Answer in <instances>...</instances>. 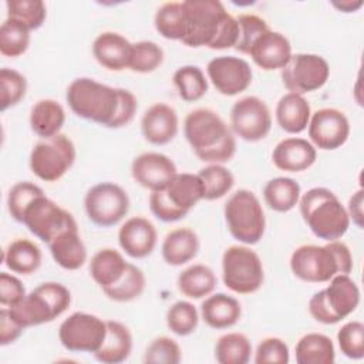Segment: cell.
Wrapping results in <instances>:
<instances>
[{"label": "cell", "mask_w": 364, "mask_h": 364, "mask_svg": "<svg viewBox=\"0 0 364 364\" xmlns=\"http://www.w3.org/2000/svg\"><path fill=\"white\" fill-rule=\"evenodd\" d=\"M183 134L193 154L208 164L229 162L236 154V138L222 117L210 108H196L183 121Z\"/></svg>", "instance_id": "cell-1"}, {"label": "cell", "mask_w": 364, "mask_h": 364, "mask_svg": "<svg viewBox=\"0 0 364 364\" xmlns=\"http://www.w3.org/2000/svg\"><path fill=\"white\" fill-rule=\"evenodd\" d=\"M291 273L307 283H327L336 274H350L353 256L341 240H331L324 246L301 245L290 256Z\"/></svg>", "instance_id": "cell-2"}, {"label": "cell", "mask_w": 364, "mask_h": 364, "mask_svg": "<svg viewBox=\"0 0 364 364\" xmlns=\"http://www.w3.org/2000/svg\"><path fill=\"white\" fill-rule=\"evenodd\" d=\"M300 215L318 239L331 242L341 239L350 228V216L337 195L323 186L309 189L299 200Z\"/></svg>", "instance_id": "cell-3"}, {"label": "cell", "mask_w": 364, "mask_h": 364, "mask_svg": "<svg viewBox=\"0 0 364 364\" xmlns=\"http://www.w3.org/2000/svg\"><path fill=\"white\" fill-rule=\"evenodd\" d=\"M65 100L77 117L111 128L119 108L121 94L119 88L80 77L70 82Z\"/></svg>", "instance_id": "cell-4"}, {"label": "cell", "mask_w": 364, "mask_h": 364, "mask_svg": "<svg viewBox=\"0 0 364 364\" xmlns=\"http://www.w3.org/2000/svg\"><path fill=\"white\" fill-rule=\"evenodd\" d=\"M70 304L71 293L64 284L46 282L7 309L11 317L23 328H27L55 320L68 310Z\"/></svg>", "instance_id": "cell-5"}, {"label": "cell", "mask_w": 364, "mask_h": 364, "mask_svg": "<svg viewBox=\"0 0 364 364\" xmlns=\"http://www.w3.org/2000/svg\"><path fill=\"white\" fill-rule=\"evenodd\" d=\"M203 200V185L198 173H176L162 191L151 192L149 209L162 222L183 219L198 202Z\"/></svg>", "instance_id": "cell-6"}, {"label": "cell", "mask_w": 364, "mask_h": 364, "mask_svg": "<svg viewBox=\"0 0 364 364\" xmlns=\"http://www.w3.org/2000/svg\"><path fill=\"white\" fill-rule=\"evenodd\" d=\"M360 304V289L350 274H336L328 286L309 300L310 316L321 324H336L348 317Z\"/></svg>", "instance_id": "cell-7"}, {"label": "cell", "mask_w": 364, "mask_h": 364, "mask_svg": "<svg viewBox=\"0 0 364 364\" xmlns=\"http://www.w3.org/2000/svg\"><path fill=\"white\" fill-rule=\"evenodd\" d=\"M225 220L230 235L243 245H256L264 235L266 218L259 198L249 189H239L225 203Z\"/></svg>", "instance_id": "cell-8"}, {"label": "cell", "mask_w": 364, "mask_h": 364, "mask_svg": "<svg viewBox=\"0 0 364 364\" xmlns=\"http://www.w3.org/2000/svg\"><path fill=\"white\" fill-rule=\"evenodd\" d=\"M223 284L237 294H252L264 282V269L259 255L247 246H229L222 256Z\"/></svg>", "instance_id": "cell-9"}, {"label": "cell", "mask_w": 364, "mask_h": 364, "mask_svg": "<svg viewBox=\"0 0 364 364\" xmlns=\"http://www.w3.org/2000/svg\"><path fill=\"white\" fill-rule=\"evenodd\" d=\"M182 6L186 20V33L182 43L193 48H210L229 14L225 6L218 0H185Z\"/></svg>", "instance_id": "cell-10"}, {"label": "cell", "mask_w": 364, "mask_h": 364, "mask_svg": "<svg viewBox=\"0 0 364 364\" xmlns=\"http://www.w3.org/2000/svg\"><path fill=\"white\" fill-rule=\"evenodd\" d=\"M77 152L74 142L64 134L38 141L30 152V169L44 182L61 179L74 165Z\"/></svg>", "instance_id": "cell-11"}, {"label": "cell", "mask_w": 364, "mask_h": 364, "mask_svg": "<svg viewBox=\"0 0 364 364\" xmlns=\"http://www.w3.org/2000/svg\"><path fill=\"white\" fill-rule=\"evenodd\" d=\"M84 209L92 223L101 228H109L127 216L129 210V196L119 185L101 182L87 191Z\"/></svg>", "instance_id": "cell-12"}, {"label": "cell", "mask_w": 364, "mask_h": 364, "mask_svg": "<svg viewBox=\"0 0 364 364\" xmlns=\"http://www.w3.org/2000/svg\"><path fill=\"white\" fill-rule=\"evenodd\" d=\"M105 334L107 320L84 311L70 314L58 328L61 346L73 353L94 354L102 346Z\"/></svg>", "instance_id": "cell-13"}, {"label": "cell", "mask_w": 364, "mask_h": 364, "mask_svg": "<svg viewBox=\"0 0 364 364\" xmlns=\"http://www.w3.org/2000/svg\"><path fill=\"white\" fill-rule=\"evenodd\" d=\"M330 77V67L324 57L310 53L291 54L282 68V81L289 92L304 95L320 90Z\"/></svg>", "instance_id": "cell-14"}, {"label": "cell", "mask_w": 364, "mask_h": 364, "mask_svg": "<svg viewBox=\"0 0 364 364\" xmlns=\"http://www.w3.org/2000/svg\"><path fill=\"white\" fill-rule=\"evenodd\" d=\"M230 128L247 142H257L272 129V114L267 104L256 95L237 100L230 109Z\"/></svg>", "instance_id": "cell-15"}, {"label": "cell", "mask_w": 364, "mask_h": 364, "mask_svg": "<svg viewBox=\"0 0 364 364\" xmlns=\"http://www.w3.org/2000/svg\"><path fill=\"white\" fill-rule=\"evenodd\" d=\"M74 216L44 193L37 196L24 210L21 223L40 240L48 243Z\"/></svg>", "instance_id": "cell-16"}, {"label": "cell", "mask_w": 364, "mask_h": 364, "mask_svg": "<svg viewBox=\"0 0 364 364\" xmlns=\"http://www.w3.org/2000/svg\"><path fill=\"white\" fill-rule=\"evenodd\" d=\"M206 73L216 91L228 97L246 91L253 80L250 64L245 58L235 55L212 58L206 65Z\"/></svg>", "instance_id": "cell-17"}, {"label": "cell", "mask_w": 364, "mask_h": 364, "mask_svg": "<svg viewBox=\"0 0 364 364\" xmlns=\"http://www.w3.org/2000/svg\"><path fill=\"white\" fill-rule=\"evenodd\" d=\"M307 132L314 148L334 151L343 146L350 136V122L337 108H320L311 114Z\"/></svg>", "instance_id": "cell-18"}, {"label": "cell", "mask_w": 364, "mask_h": 364, "mask_svg": "<svg viewBox=\"0 0 364 364\" xmlns=\"http://www.w3.org/2000/svg\"><path fill=\"white\" fill-rule=\"evenodd\" d=\"M176 173L173 161L161 152H144L131 164L134 181L151 192L165 189Z\"/></svg>", "instance_id": "cell-19"}, {"label": "cell", "mask_w": 364, "mask_h": 364, "mask_svg": "<svg viewBox=\"0 0 364 364\" xmlns=\"http://www.w3.org/2000/svg\"><path fill=\"white\" fill-rule=\"evenodd\" d=\"M247 55L264 71L282 70L291 57V44L284 34L269 28L252 43Z\"/></svg>", "instance_id": "cell-20"}, {"label": "cell", "mask_w": 364, "mask_h": 364, "mask_svg": "<svg viewBox=\"0 0 364 364\" xmlns=\"http://www.w3.org/2000/svg\"><path fill=\"white\" fill-rule=\"evenodd\" d=\"M158 242L156 228L144 216L127 219L118 230V243L121 249L132 259L149 256Z\"/></svg>", "instance_id": "cell-21"}, {"label": "cell", "mask_w": 364, "mask_h": 364, "mask_svg": "<svg viewBox=\"0 0 364 364\" xmlns=\"http://www.w3.org/2000/svg\"><path fill=\"white\" fill-rule=\"evenodd\" d=\"M47 245L54 262L65 270H78L87 262V247L75 219L63 228Z\"/></svg>", "instance_id": "cell-22"}, {"label": "cell", "mask_w": 364, "mask_h": 364, "mask_svg": "<svg viewBox=\"0 0 364 364\" xmlns=\"http://www.w3.org/2000/svg\"><path fill=\"white\" fill-rule=\"evenodd\" d=\"M179 119L176 111L165 104L151 105L141 118V132L152 145H166L178 135Z\"/></svg>", "instance_id": "cell-23"}, {"label": "cell", "mask_w": 364, "mask_h": 364, "mask_svg": "<svg viewBox=\"0 0 364 364\" xmlns=\"http://www.w3.org/2000/svg\"><path fill=\"white\" fill-rule=\"evenodd\" d=\"M317 151L304 138L290 136L282 139L272 152L274 166L284 172H303L314 165Z\"/></svg>", "instance_id": "cell-24"}, {"label": "cell", "mask_w": 364, "mask_h": 364, "mask_svg": "<svg viewBox=\"0 0 364 364\" xmlns=\"http://www.w3.org/2000/svg\"><path fill=\"white\" fill-rule=\"evenodd\" d=\"M132 43L115 31L98 34L92 43V54L100 65L111 71L128 68Z\"/></svg>", "instance_id": "cell-25"}, {"label": "cell", "mask_w": 364, "mask_h": 364, "mask_svg": "<svg viewBox=\"0 0 364 364\" xmlns=\"http://www.w3.org/2000/svg\"><path fill=\"white\" fill-rule=\"evenodd\" d=\"M202 320L215 330L233 327L242 316V306L226 293L209 294L200 304Z\"/></svg>", "instance_id": "cell-26"}, {"label": "cell", "mask_w": 364, "mask_h": 364, "mask_svg": "<svg viewBox=\"0 0 364 364\" xmlns=\"http://www.w3.org/2000/svg\"><path fill=\"white\" fill-rule=\"evenodd\" d=\"M132 351V334L129 328L117 321L107 320V334L102 346L94 353L97 361L102 364L124 363Z\"/></svg>", "instance_id": "cell-27"}, {"label": "cell", "mask_w": 364, "mask_h": 364, "mask_svg": "<svg viewBox=\"0 0 364 364\" xmlns=\"http://www.w3.org/2000/svg\"><path fill=\"white\" fill-rule=\"evenodd\" d=\"M276 121L279 127L287 134H300L307 129L311 108L309 101L299 94H284L276 105Z\"/></svg>", "instance_id": "cell-28"}, {"label": "cell", "mask_w": 364, "mask_h": 364, "mask_svg": "<svg viewBox=\"0 0 364 364\" xmlns=\"http://www.w3.org/2000/svg\"><path fill=\"white\" fill-rule=\"evenodd\" d=\"M199 237L189 228H176L166 233L161 252L166 264L182 266L191 262L199 252Z\"/></svg>", "instance_id": "cell-29"}, {"label": "cell", "mask_w": 364, "mask_h": 364, "mask_svg": "<svg viewBox=\"0 0 364 364\" xmlns=\"http://www.w3.org/2000/svg\"><path fill=\"white\" fill-rule=\"evenodd\" d=\"M65 122V111L63 105L51 98L38 100L30 109V128L41 139H47L61 134Z\"/></svg>", "instance_id": "cell-30"}, {"label": "cell", "mask_w": 364, "mask_h": 364, "mask_svg": "<svg viewBox=\"0 0 364 364\" xmlns=\"http://www.w3.org/2000/svg\"><path fill=\"white\" fill-rule=\"evenodd\" d=\"M41 250L30 239L20 237L9 243L3 252V263L9 270L17 274L28 276L41 266Z\"/></svg>", "instance_id": "cell-31"}, {"label": "cell", "mask_w": 364, "mask_h": 364, "mask_svg": "<svg viewBox=\"0 0 364 364\" xmlns=\"http://www.w3.org/2000/svg\"><path fill=\"white\" fill-rule=\"evenodd\" d=\"M128 263L129 262H127L118 250L104 247L91 257L90 274L92 280L104 290L115 284L122 277Z\"/></svg>", "instance_id": "cell-32"}, {"label": "cell", "mask_w": 364, "mask_h": 364, "mask_svg": "<svg viewBox=\"0 0 364 364\" xmlns=\"http://www.w3.org/2000/svg\"><path fill=\"white\" fill-rule=\"evenodd\" d=\"M176 284L179 291L188 299H203L213 293L218 279L209 266L196 263L179 273Z\"/></svg>", "instance_id": "cell-33"}, {"label": "cell", "mask_w": 364, "mask_h": 364, "mask_svg": "<svg viewBox=\"0 0 364 364\" xmlns=\"http://www.w3.org/2000/svg\"><path fill=\"white\" fill-rule=\"evenodd\" d=\"M301 196V189L297 181L287 176H277L270 181L263 188V198L266 205L280 213L291 210L299 205Z\"/></svg>", "instance_id": "cell-34"}, {"label": "cell", "mask_w": 364, "mask_h": 364, "mask_svg": "<svg viewBox=\"0 0 364 364\" xmlns=\"http://www.w3.org/2000/svg\"><path fill=\"white\" fill-rule=\"evenodd\" d=\"M297 364H333L336 350L331 338L321 333H307L294 348Z\"/></svg>", "instance_id": "cell-35"}, {"label": "cell", "mask_w": 364, "mask_h": 364, "mask_svg": "<svg viewBox=\"0 0 364 364\" xmlns=\"http://www.w3.org/2000/svg\"><path fill=\"white\" fill-rule=\"evenodd\" d=\"M154 26L164 38L182 41L186 33V20L182 1H168L162 4L155 13Z\"/></svg>", "instance_id": "cell-36"}, {"label": "cell", "mask_w": 364, "mask_h": 364, "mask_svg": "<svg viewBox=\"0 0 364 364\" xmlns=\"http://www.w3.org/2000/svg\"><path fill=\"white\" fill-rule=\"evenodd\" d=\"M252 355V343L242 333H226L215 344V358L219 364H246Z\"/></svg>", "instance_id": "cell-37"}, {"label": "cell", "mask_w": 364, "mask_h": 364, "mask_svg": "<svg viewBox=\"0 0 364 364\" xmlns=\"http://www.w3.org/2000/svg\"><path fill=\"white\" fill-rule=\"evenodd\" d=\"M146 287V279L144 272L132 263H128L122 277L108 289H104V294L114 301L128 303L138 299Z\"/></svg>", "instance_id": "cell-38"}, {"label": "cell", "mask_w": 364, "mask_h": 364, "mask_svg": "<svg viewBox=\"0 0 364 364\" xmlns=\"http://www.w3.org/2000/svg\"><path fill=\"white\" fill-rule=\"evenodd\" d=\"M173 84L186 102L199 101L208 92V80L198 65H182L173 73Z\"/></svg>", "instance_id": "cell-39"}, {"label": "cell", "mask_w": 364, "mask_h": 364, "mask_svg": "<svg viewBox=\"0 0 364 364\" xmlns=\"http://www.w3.org/2000/svg\"><path fill=\"white\" fill-rule=\"evenodd\" d=\"M203 185V199L216 200L229 193L235 185L233 173L222 164H209L198 172Z\"/></svg>", "instance_id": "cell-40"}, {"label": "cell", "mask_w": 364, "mask_h": 364, "mask_svg": "<svg viewBox=\"0 0 364 364\" xmlns=\"http://www.w3.org/2000/svg\"><path fill=\"white\" fill-rule=\"evenodd\" d=\"M30 31L23 23L6 17L0 27V53L10 58L23 55L30 46Z\"/></svg>", "instance_id": "cell-41"}, {"label": "cell", "mask_w": 364, "mask_h": 364, "mask_svg": "<svg viewBox=\"0 0 364 364\" xmlns=\"http://www.w3.org/2000/svg\"><path fill=\"white\" fill-rule=\"evenodd\" d=\"M7 17L14 18L31 31L43 26L47 17V7L41 0H7Z\"/></svg>", "instance_id": "cell-42"}, {"label": "cell", "mask_w": 364, "mask_h": 364, "mask_svg": "<svg viewBox=\"0 0 364 364\" xmlns=\"http://www.w3.org/2000/svg\"><path fill=\"white\" fill-rule=\"evenodd\" d=\"M199 324V313L196 307L186 300L173 303L166 311L168 328L181 337L192 334Z\"/></svg>", "instance_id": "cell-43"}, {"label": "cell", "mask_w": 364, "mask_h": 364, "mask_svg": "<svg viewBox=\"0 0 364 364\" xmlns=\"http://www.w3.org/2000/svg\"><path fill=\"white\" fill-rule=\"evenodd\" d=\"M164 61V50L154 41H138L132 44L128 68L134 73L148 74L161 67Z\"/></svg>", "instance_id": "cell-44"}, {"label": "cell", "mask_w": 364, "mask_h": 364, "mask_svg": "<svg viewBox=\"0 0 364 364\" xmlns=\"http://www.w3.org/2000/svg\"><path fill=\"white\" fill-rule=\"evenodd\" d=\"M27 92L26 77L13 68L0 70V109H6L17 105Z\"/></svg>", "instance_id": "cell-45"}, {"label": "cell", "mask_w": 364, "mask_h": 364, "mask_svg": "<svg viewBox=\"0 0 364 364\" xmlns=\"http://www.w3.org/2000/svg\"><path fill=\"white\" fill-rule=\"evenodd\" d=\"M43 189L28 181L17 182L13 185L7 195V209L10 216L21 223L24 210L28 208V205L40 195H43Z\"/></svg>", "instance_id": "cell-46"}, {"label": "cell", "mask_w": 364, "mask_h": 364, "mask_svg": "<svg viewBox=\"0 0 364 364\" xmlns=\"http://www.w3.org/2000/svg\"><path fill=\"white\" fill-rule=\"evenodd\" d=\"M337 341L347 358L361 360L364 357V324L357 320L347 321L337 331Z\"/></svg>", "instance_id": "cell-47"}, {"label": "cell", "mask_w": 364, "mask_h": 364, "mask_svg": "<svg viewBox=\"0 0 364 364\" xmlns=\"http://www.w3.org/2000/svg\"><path fill=\"white\" fill-rule=\"evenodd\" d=\"M182 360L179 344L166 336L154 338L145 350L144 361L149 364H178Z\"/></svg>", "instance_id": "cell-48"}, {"label": "cell", "mask_w": 364, "mask_h": 364, "mask_svg": "<svg viewBox=\"0 0 364 364\" xmlns=\"http://www.w3.org/2000/svg\"><path fill=\"white\" fill-rule=\"evenodd\" d=\"M239 26V38L235 48L242 53L247 54L252 43L266 30H269V24L264 18L256 14H240L236 17Z\"/></svg>", "instance_id": "cell-49"}, {"label": "cell", "mask_w": 364, "mask_h": 364, "mask_svg": "<svg viewBox=\"0 0 364 364\" xmlns=\"http://www.w3.org/2000/svg\"><path fill=\"white\" fill-rule=\"evenodd\" d=\"M290 361V353L287 344L279 337L263 338L256 348V364H287Z\"/></svg>", "instance_id": "cell-50"}, {"label": "cell", "mask_w": 364, "mask_h": 364, "mask_svg": "<svg viewBox=\"0 0 364 364\" xmlns=\"http://www.w3.org/2000/svg\"><path fill=\"white\" fill-rule=\"evenodd\" d=\"M26 294V289L18 277L7 272L0 273V303L3 307L14 306Z\"/></svg>", "instance_id": "cell-51"}, {"label": "cell", "mask_w": 364, "mask_h": 364, "mask_svg": "<svg viewBox=\"0 0 364 364\" xmlns=\"http://www.w3.org/2000/svg\"><path fill=\"white\" fill-rule=\"evenodd\" d=\"M119 94H121V102L111 128H121L128 125L134 119L135 112L138 109L136 98L129 90L119 88Z\"/></svg>", "instance_id": "cell-52"}, {"label": "cell", "mask_w": 364, "mask_h": 364, "mask_svg": "<svg viewBox=\"0 0 364 364\" xmlns=\"http://www.w3.org/2000/svg\"><path fill=\"white\" fill-rule=\"evenodd\" d=\"M23 331L24 328L11 317L9 309L3 307L0 310V344L4 347L14 343Z\"/></svg>", "instance_id": "cell-53"}, {"label": "cell", "mask_w": 364, "mask_h": 364, "mask_svg": "<svg viewBox=\"0 0 364 364\" xmlns=\"http://www.w3.org/2000/svg\"><path fill=\"white\" fill-rule=\"evenodd\" d=\"M363 202H364V195H363V189H358L357 192H354L348 200V206L347 213L350 216V220H353V223L357 228H363Z\"/></svg>", "instance_id": "cell-54"}, {"label": "cell", "mask_w": 364, "mask_h": 364, "mask_svg": "<svg viewBox=\"0 0 364 364\" xmlns=\"http://www.w3.org/2000/svg\"><path fill=\"white\" fill-rule=\"evenodd\" d=\"M333 6L343 13H354L363 6V0H346V1H334Z\"/></svg>", "instance_id": "cell-55"}]
</instances>
